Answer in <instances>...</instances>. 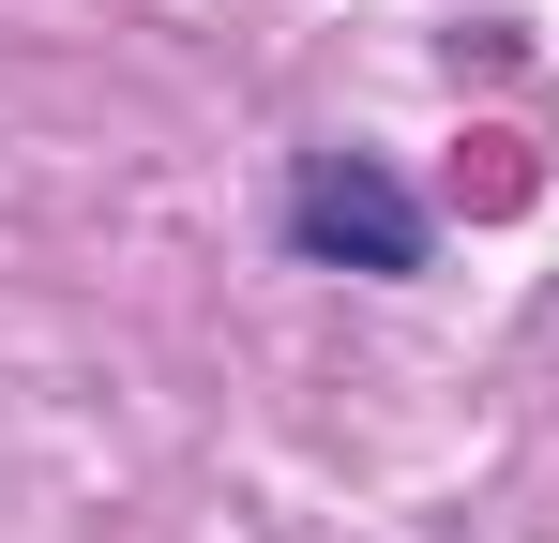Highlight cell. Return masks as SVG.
Masks as SVG:
<instances>
[{
    "label": "cell",
    "mask_w": 559,
    "mask_h": 543,
    "mask_svg": "<svg viewBox=\"0 0 559 543\" xmlns=\"http://www.w3.org/2000/svg\"><path fill=\"white\" fill-rule=\"evenodd\" d=\"M287 227H302V257H348V272H424V196L364 152H318V167L287 181Z\"/></svg>",
    "instance_id": "cell-1"
}]
</instances>
